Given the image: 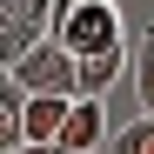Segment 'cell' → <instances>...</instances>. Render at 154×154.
<instances>
[{
	"mask_svg": "<svg viewBox=\"0 0 154 154\" xmlns=\"http://www.w3.org/2000/svg\"><path fill=\"white\" fill-rule=\"evenodd\" d=\"M107 107L100 100H74L67 107V127H60V147L67 154H107Z\"/></svg>",
	"mask_w": 154,
	"mask_h": 154,
	"instance_id": "3",
	"label": "cell"
},
{
	"mask_svg": "<svg viewBox=\"0 0 154 154\" xmlns=\"http://www.w3.org/2000/svg\"><path fill=\"white\" fill-rule=\"evenodd\" d=\"M67 107L74 100H60V94H27V147H60Z\"/></svg>",
	"mask_w": 154,
	"mask_h": 154,
	"instance_id": "4",
	"label": "cell"
},
{
	"mask_svg": "<svg viewBox=\"0 0 154 154\" xmlns=\"http://www.w3.org/2000/svg\"><path fill=\"white\" fill-rule=\"evenodd\" d=\"M0 81H7V74H0Z\"/></svg>",
	"mask_w": 154,
	"mask_h": 154,
	"instance_id": "12",
	"label": "cell"
},
{
	"mask_svg": "<svg viewBox=\"0 0 154 154\" xmlns=\"http://www.w3.org/2000/svg\"><path fill=\"white\" fill-rule=\"evenodd\" d=\"M121 67H134V47H114V54H94V60H81V100H100V94L121 81Z\"/></svg>",
	"mask_w": 154,
	"mask_h": 154,
	"instance_id": "5",
	"label": "cell"
},
{
	"mask_svg": "<svg viewBox=\"0 0 154 154\" xmlns=\"http://www.w3.org/2000/svg\"><path fill=\"white\" fill-rule=\"evenodd\" d=\"M27 147V94L14 81H0V154Z\"/></svg>",
	"mask_w": 154,
	"mask_h": 154,
	"instance_id": "6",
	"label": "cell"
},
{
	"mask_svg": "<svg viewBox=\"0 0 154 154\" xmlns=\"http://www.w3.org/2000/svg\"><path fill=\"white\" fill-rule=\"evenodd\" d=\"M14 154H67V147H14Z\"/></svg>",
	"mask_w": 154,
	"mask_h": 154,
	"instance_id": "11",
	"label": "cell"
},
{
	"mask_svg": "<svg viewBox=\"0 0 154 154\" xmlns=\"http://www.w3.org/2000/svg\"><path fill=\"white\" fill-rule=\"evenodd\" d=\"M40 40H47L40 27H27V20H14V14H0V74H14Z\"/></svg>",
	"mask_w": 154,
	"mask_h": 154,
	"instance_id": "7",
	"label": "cell"
},
{
	"mask_svg": "<svg viewBox=\"0 0 154 154\" xmlns=\"http://www.w3.org/2000/svg\"><path fill=\"white\" fill-rule=\"evenodd\" d=\"M7 81L20 87V94H60V100H81V60L67 54V47H54V40H40L27 60H20Z\"/></svg>",
	"mask_w": 154,
	"mask_h": 154,
	"instance_id": "2",
	"label": "cell"
},
{
	"mask_svg": "<svg viewBox=\"0 0 154 154\" xmlns=\"http://www.w3.org/2000/svg\"><path fill=\"white\" fill-rule=\"evenodd\" d=\"M134 94H141V114L154 121V27L134 34Z\"/></svg>",
	"mask_w": 154,
	"mask_h": 154,
	"instance_id": "8",
	"label": "cell"
},
{
	"mask_svg": "<svg viewBox=\"0 0 154 154\" xmlns=\"http://www.w3.org/2000/svg\"><path fill=\"white\" fill-rule=\"evenodd\" d=\"M107 154H154V121L141 114V121H127V127H114V141H107Z\"/></svg>",
	"mask_w": 154,
	"mask_h": 154,
	"instance_id": "9",
	"label": "cell"
},
{
	"mask_svg": "<svg viewBox=\"0 0 154 154\" xmlns=\"http://www.w3.org/2000/svg\"><path fill=\"white\" fill-rule=\"evenodd\" d=\"M47 40L67 47L74 60H94V54H114V47H134V34H127V20H121L114 0H54Z\"/></svg>",
	"mask_w": 154,
	"mask_h": 154,
	"instance_id": "1",
	"label": "cell"
},
{
	"mask_svg": "<svg viewBox=\"0 0 154 154\" xmlns=\"http://www.w3.org/2000/svg\"><path fill=\"white\" fill-rule=\"evenodd\" d=\"M0 14H14V20H27V27L47 34V20H54V0H0Z\"/></svg>",
	"mask_w": 154,
	"mask_h": 154,
	"instance_id": "10",
	"label": "cell"
}]
</instances>
